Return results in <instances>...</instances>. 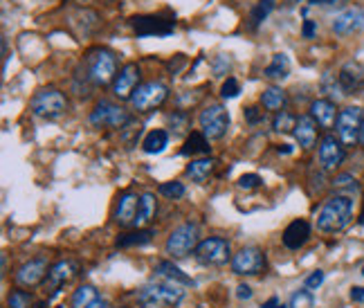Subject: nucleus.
I'll return each instance as SVG.
<instances>
[{"mask_svg": "<svg viewBox=\"0 0 364 308\" xmlns=\"http://www.w3.org/2000/svg\"><path fill=\"white\" fill-rule=\"evenodd\" d=\"M351 221H353V198L346 193H335L319 209L317 230L324 234H338Z\"/></svg>", "mask_w": 364, "mask_h": 308, "instance_id": "nucleus-1", "label": "nucleus"}, {"mask_svg": "<svg viewBox=\"0 0 364 308\" xmlns=\"http://www.w3.org/2000/svg\"><path fill=\"white\" fill-rule=\"evenodd\" d=\"M117 65H119L117 54L108 48H92L86 54L88 79L95 83V86H108V83H115V79L119 75Z\"/></svg>", "mask_w": 364, "mask_h": 308, "instance_id": "nucleus-2", "label": "nucleus"}, {"mask_svg": "<svg viewBox=\"0 0 364 308\" xmlns=\"http://www.w3.org/2000/svg\"><path fill=\"white\" fill-rule=\"evenodd\" d=\"M137 304L142 308H162V306H176L185 299V290L173 282H151L142 286L135 295Z\"/></svg>", "mask_w": 364, "mask_h": 308, "instance_id": "nucleus-3", "label": "nucleus"}, {"mask_svg": "<svg viewBox=\"0 0 364 308\" xmlns=\"http://www.w3.org/2000/svg\"><path fill=\"white\" fill-rule=\"evenodd\" d=\"M198 243V225L196 223H182L180 228L169 234V239L164 243V252L169 255V259H185L191 252H196Z\"/></svg>", "mask_w": 364, "mask_h": 308, "instance_id": "nucleus-4", "label": "nucleus"}, {"mask_svg": "<svg viewBox=\"0 0 364 308\" xmlns=\"http://www.w3.org/2000/svg\"><path fill=\"white\" fill-rule=\"evenodd\" d=\"M30 108L36 117L46 120H57L68 110V100L65 95L57 88H41L30 102Z\"/></svg>", "mask_w": 364, "mask_h": 308, "instance_id": "nucleus-5", "label": "nucleus"}, {"mask_svg": "<svg viewBox=\"0 0 364 308\" xmlns=\"http://www.w3.org/2000/svg\"><path fill=\"white\" fill-rule=\"evenodd\" d=\"M364 113L360 106H346L340 110L338 122H335V133L344 147H353L360 142V129H362Z\"/></svg>", "mask_w": 364, "mask_h": 308, "instance_id": "nucleus-6", "label": "nucleus"}, {"mask_svg": "<svg viewBox=\"0 0 364 308\" xmlns=\"http://www.w3.org/2000/svg\"><path fill=\"white\" fill-rule=\"evenodd\" d=\"M166 97H169V88L160 81H149L137 86V90L131 97V106L137 110V113H149L153 108H160Z\"/></svg>", "mask_w": 364, "mask_h": 308, "instance_id": "nucleus-7", "label": "nucleus"}, {"mask_svg": "<svg viewBox=\"0 0 364 308\" xmlns=\"http://www.w3.org/2000/svg\"><path fill=\"white\" fill-rule=\"evenodd\" d=\"M196 259L203 265H225L230 259V241L223 236H209V239L200 241L196 248Z\"/></svg>", "mask_w": 364, "mask_h": 308, "instance_id": "nucleus-8", "label": "nucleus"}, {"mask_svg": "<svg viewBox=\"0 0 364 308\" xmlns=\"http://www.w3.org/2000/svg\"><path fill=\"white\" fill-rule=\"evenodd\" d=\"M198 122L207 139H220L230 129V113L220 104H212L203 110Z\"/></svg>", "mask_w": 364, "mask_h": 308, "instance_id": "nucleus-9", "label": "nucleus"}, {"mask_svg": "<svg viewBox=\"0 0 364 308\" xmlns=\"http://www.w3.org/2000/svg\"><path fill=\"white\" fill-rule=\"evenodd\" d=\"M232 265V272L234 275H241V277H255L259 272H263L265 268V255L263 250L250 245V248H241L230 261Z\"/></svg>", "mask_w": 364, "mask_h": 308, "instance_id": "nucleus-10", "label": "nucleus"}, {"mask_svg": "<svg viewBox=\"0 0 364 308\" xmlns=\"http://www.w3.org/2000/svg\"><path fill=\"white\" fill-rule=\"evenodd\" d=\"M131 122V115L122 106H115L110 102H100L90 113V124L97 129H124Z\"/></svg>", "mask_w": 364, "mask_h": 308, "instance_id": "nucleus-11", "label": "nucleus"}, {"mask_svg": "<svg viewBox=\"0 0 364 308\" xmlns=\"http://www.w3.org/2000/svg\"><path fill=\"white\" fill-rule=\"evenodd\" d=\"M50 261L48 257H34L30 261H25L21 268L16 270V275H14V279H16L18 288H36L38 284L46 282V277L50 272Z\"/></svg>", "mask_w": 364, "mask_h": 308, "instance_id": "nucleus-12", "label": "nucleus"}, {"mask_svg": "<svg viewBox=\"0 0 364 308\" xmlns=\"http://www.w3.org/2000/svg\"><path fill=\"white\" fill-rule=\"evenodd\" d=\"M344 149L346 147L340 142L338 135H324V137H321L319 149H317V158H319L321 169H326V171L338 169V166L346 158V151Z\"/></svg>", "mask_w": 364, "mask_h": 308, "instance_id": "nucleus-13", "label": "nucleus"}, {"mask_svg": "<svg viewBox=\"0 0 364 308\" xmlns=\"http://www.w3.org/2000/svg\"><path fill=\"white\" fill-rule=\"evenodd\" d=\"M131 27L137 36H169L173 32L176 23L164 21L160 16H133Z\"/></svg>", "mask_w": 364, "mask_h": 308, "instance_id": "nucleus-14", "label": "nucleus"}, {"mask_svg": "<svg viewBox=\"0 0 364 308\" xmlns=\"http://www.w3.org/2000/svg\"><path fill=\"white\" fill-rule=\"evenodd\" d=\"M331 27H333V32L340 34V36L362 32L364 30V9H360V7L344 9L342 14H338V16L333 18Z\"/></svg>", "mask_w": 364, "mask_h": 308, "instance_id": "nucleus-15", "label": "nucleus"}, {"mask_svg": "<svg viewBox=\"0 0 364 308\" xmlns=\"http://www.w3.org/2000/svg\"><path fill=\"white\" fill-rule=\"evenodd\" d=\"M137 83H139V68L137 63H126L119 75L113 83V92L117 100H131L133 92L137 90Z\"/></svg>", "mask_w": 364, "mask_h": 308, "instance_id": "nucleus-16", "label": "nucleus"}, {"mask_svg": "<svg viewBox=\"0 0 364 308\" xmlns=\"http://www.w3.org/2000/svg\"><path fill=\"white\" fill-rule=\"evenodd\" d=\"M73 275H75L73 261H59V263H54L52 268H50V272H48V277H46V282H43L46 292H48V299L57 295V292L70 282V277H73Z\"/></svg>", "mask_w": 364, "mask_h": 308, "instance_id": "nucleus-17", "label": "nucleus"}, {"mask_svg": "<svg viewBox=\"0 0 364 308\" xmlns=\"http://www.w3.org/2000/svg\"><path fill=\"white\" fill-rule=\"evenodd\" d=\"M338 79L344 88V95H355L364 90V65L360 61H346L340 68Z\"/></svg>", "mask_w": 364, "mask_h": 308, "instance_id": "nucleus-18", "label": "nucleus"}, {"mask_svg": "<svg viewBox=\"0 0 364 308\" xmlns=\"http://www.w3.org/2000/svg\"><path fill=\"white\" fill-rule=\"evenodd\" d=\"M137 207H139V196L133 191H126L119 196V203L115 209V223L119 228H133L137 218Z\"/></svg>", "mask_w": 364, "mask_h": 308, "instance_id": "nucleus-19", "label": "nucleus"}, {"mask_svg": "<svg viewBox=\"0 0 364 308\" xmlns=\"http://www.w3.org/2000/svg\"><path fill=\"white\" fill-rule=\"evenodd\" d=\"M338 106H335V102L331 100H315L311 104V117L317 122V126H321V129H333L335 122H338Z\"/></svg>", "mask_w": 364, "mask_h": 308, "instance_id": "nucleus-20", "label": "nucleus"}, {"mask_svg": "<svg viewBox=\"0 0 364 308\" xmlns=\"http://www.w3.org/2000/svg\"><path fill=\"white\" fill-rule=\"evenodd\" d=\"M311 239V225H308V221H292L290 225L284 230V245L288 250H299L308 243Z\"/></svg>", "mask_w": 364, "mask_h": 308, "instance_id": "nucleus-21", "label": "nucleus"}, {"mask_svg": "<svg viewBox=\"0 0 364 308\" xmlns=\"http://www.w3.org/2000/svg\"><path fill=\"white\" fill-rule=\"evenodd\" d=\"M292 135H295L301 149H313L317 144V122L311 115L297 117V126H295V131H292Z\"/></svg>", "mask_w": 364, "mask_h": 308, "instance_id": "nucleus-22", "label": "nucleus"}, {"mask_svg": "<svg viewBox=\"0 0 364 308\" xmlns=\"http://www.w3.org/2000/svg\"><path fill=\"white\" fill-rule=\"evenodd\" d=\"M156 277L160 279H166V282H173V284H182V286H193V279L189 275L182 272L173 261H158L156 268H153Z\"/></svg>", "mask_w": 364, "mask_h": 308, "instance_id": "nucleus-23", "label": "nucleus"}, {"mask_svg": "<svg viewBox=\"0 0 364 308\" xmlns=\"http://www.w3.org/2000/svg\"><path fill=\"white\" fill-rule=\"evenodd\" d=\"M261 104H263L265 110H272V113H282V110H286L288 95H286V90H282L279 86H270V88L263 90Z\"/></svg>", "mask_w": 364, "mask_h": 308, "instance_id": "nucleus-24", "label": "nucleus"}, {"mask_svg": "<svg viewBox=\"0 0 364 308\" xmlns=\"http://www.w3.org/2000/svg\"><path fill=\"white\" fill-rule=\"evenodd\" d=\"M158 212V203H156V196L153 193H142L139 196V207H137V218H135V225L133 228H142L146 223H151L156 218Z\"/></svg>", "mask_w": 364, "mask_h": 308, "instance_id": "nucleus-25", "label": "nucleus"}, {"mask_svg": "<svg viewBox=\"0 0 364 308\" xmlns=\"http://www.w3.org/2000/svg\"><path fill=\"white\" fill-rule=\"evenodd\" d=\"M214 166H216V160H214V158H200V160H191V162H189V166H187V176L193 180V183L203 185L205 180H207L209 176H212Z\"/></svg>", "mask_w": 364, "mask_h": 308, "instance_id": "nucleus-26", "label": "nucleus"}, {"mask_svg": "<svg viewBox=\"0 0 364 308\" xmlns=\"http://www.w3.org/2000/svg\"><path fill=\"white\" fill-rule=\"evenodd\" d=\"M212 147H209V139L205 137L203 131H193L187 135L185 139V147L180 149L182 156H198V153H209Z\"/></svg>", "mask_w": 364, "mask_h": 308, "instance_id": "nucleus-27", "label": "nucleus"}, {"mask_svg": "<svg viewBox=\"0 0 364 308\" xmlns=\"http://www.w3.org/2000/svg\"><path fill=\"white\" fill-rule=\"evenodd\" d=\"M153 236H156V232L153 230H133V232H126V234H119L115 245L117 248H139V245H146L153 241Z\"/></svg>", "mask_w": 364, "mask_h": 308, "instance_id": "nucleus-28", "label": "nucleus"}, {"mask_svg": "<svg viewBox=\"0 0 364 308\" xmlns=\"http://www.w3.org/2000/svg\"><path fill=\"white\" fill-rule=\"evenodd\" d=\"M288 75H290V59L286 57V54H274L272 61L263 70V77H268L272 81H282Z\"/></svg>", "mask_w": 364, "mask_h": 308, "instance_id": "nucleus-29", "label": "nucleus"}, {"mask_svg": "<svg viewBox=\"0 0 364 308\" xmlns=\"http://www.w3.org/2000/svg\"><path fill=\"white\" fill-rule=\"evenodd\" d=\"M166 147H169V133L162 131V129L151 131V133L144 137V142H142V149H144V153H149V156H156V153H162Z\"/></svg>", "mask_w": 364, "mask_h": 308, "instance_id": "nucleus-30", "label": "nucleus"}, {"mask_svg": "<svg viewBox=\"0 0 364 308\" xmlns=\"http://www.w3.org/2000/svg\"><path fill=\"white\" fill-rule=\"evenodd\" d=\"M100 297L102 295L92 286L83 284L73 292V297H70V308H88L95 299H100Z\"/></svg>", "mask_w": 364, "mask_h": 308, "instance_id": "nucleus-31", "label": "nucleus"}, {"mask_svg": "<svg viewBox=\"0 0 364 308\" xmlns=\"http://www.w3.org/2000/svg\"><path fill=\"white\" fill-rule=\"evenodd\" d=\"M319 88H321V92H324L331 102H340L342 97H344V88H342L340 79L335 77V75H331V73H326L324 77H321Z\"/></svg>", "mask_w": 364, "mask_h": 308, "instance_id": "nucleus-32", "label": "nucleus"}, {"mask_svg": "<svg viewBox=\"0 0 364 308\" xmlns=\"http://www.w3.org/2000/svg\"><path fill=\"white\" fill-rule=\"evenodd\" d=\"M272 9H274V0H259L250 14V30H257V27L270 16Z\"/></svg>", "mask_w": 364, "mask_h": 308, "instance_id": "nucleus-33", "label": "nucleus"}, {"mask_svg": "<svg viewBox=\"0 0 364 308\" xmlns=\"http://www.w3.org/2000/svg\"><path fill=\"white\" fill-rule=\"evenodd\" d=\"M7 308H43V304H36L34 295L27 290H14L7 297Z\"/></svg>", "mask_w": 364, "mask_h": 308, "instance_id": "nucleus-34", "label": "nucleus"}, {"mask_svg": "<svg viewBox=\"0 0 364 308\" xmlns=\"http://www.w3.org/2000/svg\"><path fill=\"white\" fill-rule=\"evenodd\" d=\"M272 126H274L277 133H292V131H295V126H297V117L290 115L288 110H282V113L274 115Z\"/></svg>", "mask_w": 364, "mask_h": 308, "instance_id": "nucleus-35", "label": "nucleus"}, {"mask_svg": "<svg viewBox=\"0 0 364 308\" xmlns=\"http://www.w3.org/2000/svg\"><path fill=\"white\" fill-rule=\"evenodd\" d=\"M333 187H335V189H340V191H346V196H348V193H355V191L360 189L358 180H355L351 174H340L338 178L333 180Z\"/></svg>", "mask_w": 364, "mask_h": 308, "instance_id": "nucleus-36", "label": "nucleus"}, {"mask_svg": "<svg viewBox=\"0 0 364 308\" xmlns=\"http://www.w3.org/2000/svg\"><path fill=\"white\" fill-rule=\"evenodd\" d=\"M160 193L166 196V198H171V201H178L185 196V185L178 183V180H171V183H162L160 185Z\"/></svg>", "mask_w": 364, "mask_h": 308, "instance_id": "nucleus-37", "label": "nucleus"}, {"mask_svg": "<svg viewBox=\"0 0 364 308\" xmlns=\"http://www.w3.org/2000/svg\"><path fill=\"white\" fill-rule=\"evenodd\" d=\"M239 92H241V86H239V81H236L234 77H228L225 81H223V88H220L223 100H234Z\"/></svg>", "mask_w": 364, "mask_h": 308, "instance_id": "nucleus-38", "label": "nucleus"}, {"mask_svg": "<svg viewBox=\"0 0 364 308\" xmlns=\"http://www.w3.org/2000/svg\"><path fill=\"white\" fill-rule=\"evenodd\" d=\"M306 306H313V295L311 290L304 288V290H297L295 295L290 299V308H306Z\"/></svg>", "mask_w": 364, "mask_h": 308, "instance_id": "nucleus-39", "label": "nucleus"}, {"mask_svg": "<svg viewBox=\"0 0 364 308\" xmlns=\"http://www.w3.org/2000/svg\"><path fill=\"white\" fill-rule=\"evenodd\" d=\"M321 284H324V272H321V270H315V272H311V275L306 277L304 288H308V290H317Z\"/></svg>", "mask_w": 364, "mask_h": 308, "instance_id": "nucleus-40", "label": "nucleus"}, {"mask_svg": "<svg viewBox=\"0 0 364 308\" xmlns=\"http://www.w3.org/2000/svg\"><path fill=\"white\" fill-rule=\"evenodd\" d=\"M169 122L176 129V133H185L187 124H189V117H187V113H173V115H169Z\"/></svg>", "mask_w": 364, "mask_h": 308, "instance_id": "nucleus-41", "label": "nucleus"}, {"mask_svg": "<svg viewBox=\"0 0 364 308\" xmlns=\"http://www.w3.org/2000/svg\"><path fill=\"white\" fill-rule=\"evenodd\" d=\"M259 185H261V176H257V174H245L239 178L241 189H257Z\"/></svg>", "mask_w": 364, "mask_h": 308, "instance_id": "nucleus-42", "label": "nucleus"}, {"mask_svg": "<svg viewBox=\"0 0 364 308\" xmlns=\"http://www.w3.org/2000/svg\"><path fill=\"white\" fill-rule=\"evenodd\" d=\"M228 70H230V59L225 57V54H220V57L214 61V73L218 77H223V75H228Z\"/></svg>", "mask_w": 364, "mask_h": 308, "instance_id": "nucleus-43", "label": "nucleus"}, {"mask_svg": "<svg viewBox=\"0 0 364 308\" xmlns=\"http://www.w3.org/2000/svg\"><path fill=\"white\" fill-rule=\"evenodd\" d=\"M315 32H317V23L315 21H304V27H301V36L304 38H313L315 36Z\"/></svg>", "mask_w": 364, "mask_h": 308, "instance_id": "nucleus-44", "label": "nucleus"}, {"mask_svg": "<svg viewBox=\"0 0 364 308\" xmlns=\"http://www.w3.org/2000/svg\"><path fill=\"white\" fill-rule=\"evenodd\" d=\"M236 297H239V299H250L252 297V288L247 284H241L239 288H236Z\"/></svg>", "mask_w": 364, "mask_h": 308, "instance_id": "nucleus-45", "label": "nucleus"}, {"mask_svg": "<svg viewBox=\"0 0 364 308\" xmlns=\"http://www.w3.org/2000/svg\"><path fill=\"white\" fill-rule=\"evenodd\" d=\"M261 308H290V306H286L282 299H277V297H270L268 302H263V306Z\"/></svg>", "mask_w": 364, "mask_h": 308, "instance_id": "nucleus-46", "label": "nucleus"}, {"mask_svg": "<svg viewBox=\"0 0 364 308\" xmlns=\"http://www.w3.org/2000/svg\"><path fill=\"white\" fill-rule=\"evenodd\" d=\"M245 120L250 122V124H257L259 122V113H257V108H245Z\"/></svg>", "mask_w": 364, "mask_h": 308, "instance_id": "nucleus-47", "label": "nucleus"}, {"mask_svg": "<svg viewBox=\"0 0 364 308\" xmlns=\"http://www.w3.org/2000/svg\"><path fill=\"white\" fill-rule=\"evenodd\" d=\"M351 299H353V302H364V288H362V286L351 288Z\"/></svg>", "mask_w": 364, "mask_h": 308, "instance_id": "nucleus-48", "label": "nucleus"}, {"mask_svg": "<svg viewBox=\"0 0 364 308\" xmlns=\"http://www.w3.org/2000/svg\"><path fill=\"white\" fill-rule=\"evenodd\" d=\"M88 308H110V304H108V302H106L104 297H100V299H95V302H92V304H90Z\"/></svg>", "mask_w": 364, "mask_h": 308, "instance_id": "nucleus-49", "label": "nucleus"}, {"mask_svg": "<svg viewBox=\"0 0 364 308\" xmlns=\"http://www.w3.org/2000/svg\"><path fill=\"white\" fill-rule=\"evenodd\" d=\"M277 151H279V153H284V156H288V153H292V147H290V144H279Z\"/></svg>", "mask_w": 364, "mask_h": 308, "instance_id": "nucleus-50", "label": "nucleus"}, {"mask_svg": "<svg viewBox=\"0 0 364 308\" xmlns=\"http://www.w3.org/2000/svg\"><path fill=\"white\" fill-rule=\"evenodd\" d=\"M338 3V0H311V5H333Z\"/></svg>", "mask_w": 364, "mask_h": 308, "instance_id": "nucleus-51", "label": "nucleus"}, {"mask_svg": "<svg viewBox=\"0 0 364 308\" xmlns=\"http://www.w3.org/2000/svg\"><path fill=\"white\" fill-rule=\"evenodd\" d=\"M360 144L364 147V120H362V129H360Z\"/></svg>", "mask_w": 364, "mask_h": 308, "instance_id": "nucleus-52", "label": "nucleus"}, {"mask_svg": "<svg viewBox=\"0 0 364 308\" xmlns=\"http://www.w3.org/2000/svg\"><path fill=\"white\" fill-rule=\"evenodd\" d=\"M360 225H364V201H362V212H360Z\"/></svg>", "mask_w": 364, "mask_h": 308, "instance_id": "nucleus-53", "label": "nucleus"}, {"mask_svg": "<svg viewBox=\"0 0 364 308\" xmlns=\"http://www.w3.org/2000/svg\"><path fill=\"white\" fill-rule=\"evenodd\" d=\"M290 3H301V0H290Z\"/></svg>", "mask_w": 364, "mask_h": 308, "instance_id": "nucleus-54", "label": "nucleus"}, {"mask_svg": "<svg viewBox=\"0 0 364 308\" xmlns=\"http://www.w3.org/2000/svg\"><path fill=\"white\" fill-rule=\"evenodd\" d=\"M81 3H90V0H81Z\"/></svg>", "mask_w": 364, "mask_h": 308, "instance_id": "nucleus-55", "label": "nucleus"}, {"mask_svg": "<svg viewBox=\"0 0 364 308\" xmlns=\"http://www.w3.org/2000/svg\"><path fill=\"white\" fill-rule=\"evenodd\" d=\"M362 275H364V265H362Z\"/></svg>", "mask_w": 364, "mask_h": 308, "instance_id": "nucleus-56", "label": "nucleus"}, {"mask_svg": "<svg viewBox=\"0 0 364 308\" xmlns=\"http://www.w3.org/2000/svg\"><path fill=\"white\" fill-rule=\"evenodd\" d=\"M57 308H65V306H57Z\"/></svg>", "mask_w": 364, "mask_h": 308, "instance_id": "nucleus-57", "label": "nucleus"}, {"mask_svg": "<svg viewBox=\"0 0 364 308\" xmlns=\"http://www.w3.org/2000/svg\"><path fill=\"white\" fill-rule=\"evenodd\" d=\"M362 97H364V90H362Z\"/></svg>", "mask_w": 364, "mask_h": 308, "instance_id": "nucleus-58", "label": "nucleus"}]
</instances>
